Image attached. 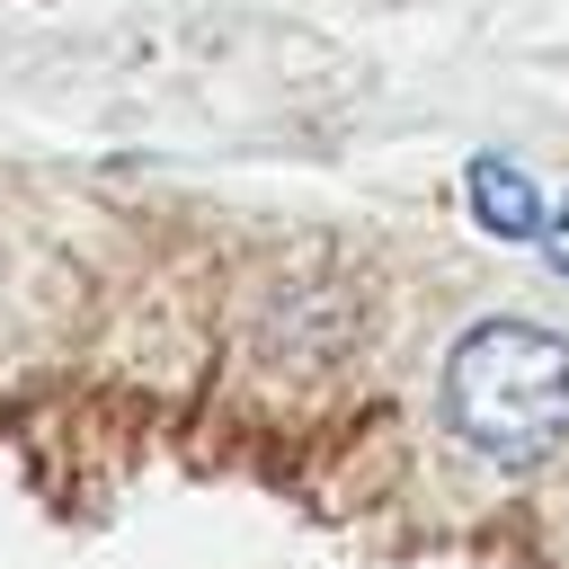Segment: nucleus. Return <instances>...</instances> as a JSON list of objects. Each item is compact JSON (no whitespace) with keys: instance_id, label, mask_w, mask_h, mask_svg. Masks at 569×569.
<instances>
[{"instance_id":"obj_1","label":"nucleus","mask_w":569,"mask_h":569,"mask_svg":"<svg viewBox=\"0 0 569 569\" xmlns=\"http://www.w3.org/2000/svg\"><path fill=\"white\" fill-rule=\"evenodd\" d=\"M445 427L498 462V471H533L569 445V338L542 320H471L445 356Z\"/></svg>"},{"instance_id":"obj_2","label":"nucleus","mask_w":569,"mask_h":569,"mask_svg":"<svg viewBox=\"0 0 569 569\" xmlns=\"http://www.w3.org/2000/svg\"><path fill=\"white\" fill-rule=\"evenodd\" d=\"M462 204H471V222H480L489 240H542V231H551L542 187L525 178V160H498V151H480V160L462 169Z\"/></svg>"},{"instance_id":"obj_3","label":"nucleus","mask_w":569,"mask_h":569,"mask_svg":"<svg viewBox=\"0 0 569 569\" xmlns=\"http://www.w3.org/2000/svg\"><path fill=\"white\" fill-rule=\"evenodd\" d=\"M542 258H551V276H569V196L551 204V231H542Z\"/></svg>"}]
</instances>
